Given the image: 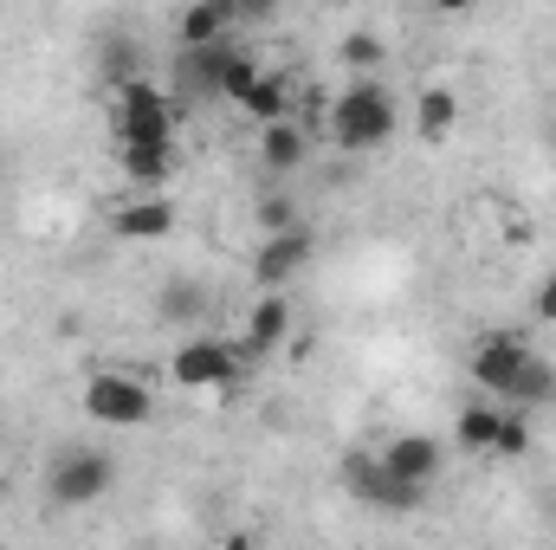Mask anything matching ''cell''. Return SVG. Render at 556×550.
Wrapping results in <instances>:
<instances>
[{"label":"cell","instance_id":"1","mask_svg":"<svg viewBox=\"0 0 556 550\" xmlns=\"http://www.w3.org/2000/svg\"><path fill=\"white\" fill-rule=\"evenodd\" d=\"M466 370H472V383H479L492 402H505V409H544L556 396V370L518 337V330H485V337L472 343Z\"/></svg>","mask_w":556,"mask_h":550},{"label":"cell","instance_id":"2","mask_svg":"<svg viewBox=\"0 0 556 550\" xmlns=\"http://www.w3.org/2000/svg\"><path fill=\"white\" fill-rule=\"evenodd\" d=\"M324 130H330V142H337L343 155H369V149H382V142L395 137V130H402V111H395V98H389L382 72L350 78V85L337 91V104H330Z\"/></svg>","mask_w":556,"mask_h":550},{"label":"cell","instance_id":"3","mask_svg":"<svg viewBox=\"0 0 556 550\" xmlns=\"http://www.w3.org/2000/svg\"><path fill=\"white\" fill-rule=\"evenodd\" d=\"M181 130V98L162 91L155 78H124L111 85V137L117 142H175Z\"/></svg>","mask_w":556,"mask_h":550},{"label":"cell","instance_id":"4","mask_svg":"<svg viewBox=\"0 0 556 550\" xmlns=\"http://www.w3.org/2000/svg\"><path fill=\"white\" fill-rule=\"evenodd\" d=\"M78 409L91 414L98 427H142L155 414V389L142 383L137 370H98L78 396Z\"/></svg>","mask_w":556,"mask_h":550},{"label":"cell","instance_id":"5","mask_svg":"<svg viewBox=\"0 0 556 550\" xmlns=\"http://www.w3.org/2000/svg\"><path fill=\"white\" fill-rule=\"evenodd\" d=\"M111 486H117V460H111V453H91V447L59 453V460H52V473H46V499H52L59 512L98 505Z\"/></svg>","mask_w":556,"mask_h":550},{"label":"cell","instance_id":"6","mask_svg":"<svg viewBox=\"0 0 556 550\" xmlns=\"http://www.w3.org/2000/svg\"><path fill=\"white\" fill-rule=\"evenodd\" d=\"M240 343H227V337H188V343H175V357H168V376H175V389H233L240 383Z\"/></svg>","mask_w":556,"mask_h":550},{"label":"cell","instance_id":"7","mask_svg":"<svg viewBox=\"0 0 556 550\" xmlns=\"http://www.w3.org/2000/svg\"><path fill=\"white\" fill-rule=\"evenodd\" d=\"M343 479H350V492H356L369 512H389V518L420 512V499H427V486L402 479V473H389V466H382V453H356V460L343 466Z\"/></svg>","mask_w":556,"mask_h":550},{"label":"cell","instance_id":"8","mask_svg":"<svg viewBox=\"0 0 556 550\" xmlns=\"http://www.w3.org/2000/svg\"><path fill=\"white\" fill-rule=\"evenodd\" d=\"M233 52H240L233 33H227V39H207V46H175V98H181V104H207V98H220Z\"/></svg>","mask_w":556,"mask_h":550},{"label":"cell","instance_id":"9","mask_svg":"<svg viewBox=\"0 0 556 550\" xmlns=\"http://www.w3.org/2000/svg\"><path fill=\"white\" fill-rule=\"evenodd\" d=\"M111 234L130 240V247H155V240H168V234H175V201L155 195V188L124 195V201L111 208Z\"/></svg>","mask_w":556,"mask_h":550},{"label":"cell","instance_id":"10","mask_svg":"<svg viewBox=\"0 0 556 550\" xmlns=\"http://www.w3.org/2000/svg\"><path fill=\"white\" fill-rule=\"evenodd\" d=\"M304 266H311V234H304V227H278V234L260 240V253H253V278H260V291H285Z\"/></svg>","mask_w":556,"mask_h":550},{"label":"cell","instance_id":"11","mask_svg":"<svg viewBox=\"0 0 556 550\" xmlns=\"http://www.w3.org/2000/svg\"><path fill=\"white\" fill-rule=\"evenodd\" d=\"M382 466L402 473V479H415V486H433V479L446 473V447H440L433 434H395V440L382 447Z\"/></svg>","mask_w":556,"mask_h":550},{"label":"cell","instance_id":"12","mask_svg":"<svg viewBox=\"0 0 556 550\" xmlns=\"http://www.w3.org/2000/svg\"><path fill=\"white\" fill-rule=\"evenodd\" d=\"M278 343H291V298L285 291H260V304L247 311L240 357H273Z\"/></svg>","mask_w":556,"mask_h":550},{"label":"cell","instance_id":"13","mask_svg":"<svg viewBox=\"0 0 556 550\" xmlns=\"http://www.w3.org/2000/svg\"><path fill=\"white\" fill-rule=\"evenodd\" d=\"M175 162H181L175 142H117V168H124L130 188H162V182H175Z\"/></svg>","mask_w":556,"mask_h":550},{"label":"cell","instance_id":"14","mask_svg":"<svg viewBox=\"0 0 556 550\" xmlns=\"http://www.w3.org/2000/svg\"><path fill=\"white\" fill-rule=\"evenodd\" d=\"M227 33H240L233 0H188L181 20H175V46H207V39H227Z\"/></svg>","mask_w":556,"mask_h":550},{"label":"cell","instance_id":"15","mask_svg":"<svg viewBox=\"0 0 556 550\" xmlns=\"http://www.w3.org/2000/svg\"><path fill=\"white\" fill-rule=\"evenodd\" d=\"M291 104H298V78H291V72H266V65H260V78L240 91V111H247L253 124H278V117H291Z\"/></svg>","mask_w":556,"mask_h":550},{"label":"cell","instance_id":"16","mask_svg":"<svg viewBox=\"0 0 556 550\" xmlns=\"http://www.w3.org/2000/svg\"><path fill=\"white\" fill-rule=\"evenodd\" d=\"M304 155H311V137H304V124H298V117L260 124V162H266L273 175H291V168H304Z\"/></svg>","mask_w":556,"mask_h":550},{"label":"cell","instance_id":"17","mask_svg":"<svg viewBox=\"0 0 556 550\" xmlns=\"http://www.w3.org/2000/svg\"><path fill=\"white\" fill-rule=\"evenodd\" d=\"M498 421H505V402L479 396L472 409H459V421H453V447L459 453H492L498 447Z\"/></svg>","mask_w":556,"mask_h":550},{"label":"cell","instance_id":"18","mask_svg":"<svg viewBox=\"0 0 556 550\" xmlns=\"http://www.w3.org/2000/svg\"><path fill=\"white\" fill-rule=\"evenodd\" d=\"M453 124H459V98H453L446 85H427V91L415 98V137L420 142H446Z\"/></svg>","mask_w":556,"mask_h":550},{"label":"cell","instance_id":"19","mask_svg":"<svg viewBox=\"0 0 556 550\" xmlns=\"http://www.w3.org/2000/svg\"><path fill=\"white\" fill-rule=\"evenodd\" d=\"M343 65H350L356 78H369V72H382V65H389V46H382V33H369V26H356V33L343 39Z\"/></svg>","mask_w":556,"mask_h":550},{"label":"cell","instance_id":"20","mask_svg":"<svg viewBox=\"0 0 556 550\" xmlns=\"http://www.w3.org/2000/svg\"><path fill=\"white\" fill-rule=\"evenodd\" d=\"M194 311H201V285L194 278H168L162 298H155V317L162 324H194Z\"/></svg>","mask_w":556,"mask_h":550},{"label":"cell","instance_id":"21","mask_svg":"<svg viewBox=\"0 0 556 550\" xmlns=\"http://www.w3.org/2000/svg\"><path fill=\"white\" fill-rule=\"evenodd\" d=\"M492 453L525 460V453H531V414H525V409H505V421H498V447H492Z\"/></svg>","mask_w":556,"mask_h":550},{"label":"cell","instance_id":"22","mask_svg":"<svg viewBox=\"0 0 556 550\" xmlns=\"http://www.w3.org/2000/svg\"><path fill=\"white\" fill-rule=\"evenodd\" d=\"M253 78H260V65H253L247 52H233V65H227V85H220V98H227V104H240V91H247Z\"/></svg>","mask_w":556,"mask_h":550},{"label":"cell","instance_id":"23","mask_svg":"<svg viewBox=\"0 0 556 550\" xmlns=\"http://www.w3.org/2000/svg\"><path fill=\"white\" fill-rule=\"evenodd\" d=\"M260 227H266V234L298 227V214H291V201H285V195H266V201H260Z\"/></svg>","mask_w":556,"mask_h":550},{"label":"cell","instance_id":"24","mask_svg":"<svg viewBox=\"0 0 556 550\" xmlns=\"http://www.w3.org/2000/svg\"><path fill=\"white\" fill-rule=\"evenodd\" d=\"M531 317H538V324H556V273L538 278V291H531Z\"/></svg>","mask_w":556,"mask_h":550},{"label":"cell","instance_id":"25","mask_svg":"<svg viewBox=\"0 0 556 550\" xmlns=\"http://www.w3.org/2000/svg\"><path fill=\"white\" fill-rule=\"evenodd\" d=\"M278 7H285V0H233V13H240V26H266V20H273Z\"/></svg>","mask_w":556,"mask_h":550},{"label":"cell","instance_id":"26","mask_svg":"<svg viewBox=\"0 0 556 550\" xmlns=\"http://www.w3.org/2000/svg\"><path fill=\"white\" fill-rule=\"evenodd\" d=\"M479 0H433V13H472Z\"/></svg>","mask_w":556,"mask_h":550},{"label":"cell","instance_id":"27","mask_svg":"<svg viewBox=\"0 0 556 550\" xmlns=\"http://www.w3.org/2000/svg\"><path fill=\"white\" fill-rule=\"evenodd\" d=\"M551 155H556V124H551Z\"/></svg>","mask_w":556,"mask_h":550}]
</instances>
